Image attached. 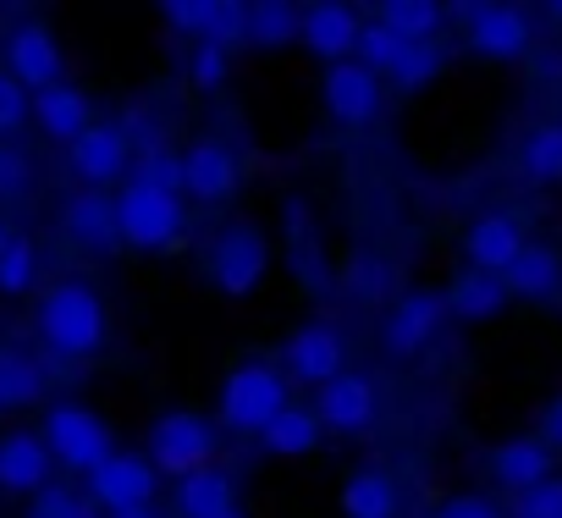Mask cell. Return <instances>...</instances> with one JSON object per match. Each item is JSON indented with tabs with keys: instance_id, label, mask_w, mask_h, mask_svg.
I'll return each mask as SVG.
<instances>
[{
	"instance_id": "38",
	"label": "cell",
	"mask_w": 562,
	"mask_h": 518,
	"mask_svg": "<svg viewBox=\"0 0 562 518\" xmlns=\"http://www.w3.org/2000/svg\"><path fill=\"white\" fill-rule=\"evenodd\" d=\"M281 210H288V237H293V254H299V277H304V266L315 271V259H321V248H315V221H310L304 199H288Z\"/></svg>"
},
{
	"instance_id": "18",
	"label": "cell",
	"mask_w": 562,
	"mask_h": 518,
	"mask_svg": "<svg viewBox=\"0 0 562 518\" xmlns=\"http://www.w3.org/2000/svg\"><path fill=\"white\" fill-rule=\"evenodd\" d=\"M61 232L89 248V254H111L122 243V226H116V193H94V188H78L67 204H61Z\"/></svg>"
},
{
	"instance_id": "7",
	"label": "cell",
	"mask_w": 562,
	"mask_h": 518,
	"mask_svg": "<svg viewBox=\"0 0 562 518\" xmlns=\"http://www.w3.org/2000/svg\"><path fill=\"white\" fill-rule=\"evenodd\" d=\"M281 364H288L293 381L321 392L337 375H348V331L331 326V320H304V326L288 331V342H281Z\"/></svg>"
},
{
	"instance_id": "45",
	"label": "cell",
	"mask_w": 562,
	"mask_h": 518,
	"mask_svg": "<svg viewBox=\"0 0 562 518\" xmlns=\"http://www.w3.org/2000/svg\"><path fill=\"white\" fill-rule=\"evenodd\" d=\"M221 518H248V513H243V507H226V513H221Z\"/></svg>"
},
{
	"instance_id": "46",
	"label": "cell",
	"mask_w": 562,
	"mask_h": 518,
	"mask_svg": "<svg viewBox=\"0 0 562 518\" xmlns=\"http://www.w3.org/2000/svg\"><path fill=\"white\" fill-rule=\"evenodd\" d=\"M546 12H551V18H557V23H562V7H546Z\"/></svg>"
},
{
	"instance_id": "47",
	"label": "cell",
	"mask_w": 562,
	"mask_h": 518,
	"mask_svg": "<svg viewBox=\"0 0 562 518\" xmlns=\"http://www.w3.org/2000/svg\"><path fill=\"white\" fill-rule=\"evenodd\" d=\"M0 353H7V348H0Z\"/></svg>"
},
{
	"instance_id": "17",
	"label": "cell",
	"mask_w": 562,
	"mask_h": 518,
	"mask_svg": "<svg viewBox=\"0 0 562 518\" xmlns=\"http://www.w3.org/2000/svg\"><path fill=\"white\" fill-rule=\"evenodd\" d=\"M375 408H381V392H375V381L359 375V370H348V375H337L331 386L315 392V414H321V425L337 430V436L370 430V425H375Z\"/></svg>"
},
{
	"instance_id": "20",
	"label": "cell",
	"mask_w": 562,
	"mask_h": 518,
	"mask_svg": "<svg viewBox=\"0 0 562 518\" xmlns=\"http://www.w3.org/2000/svg\"><path fill=\"white\" fill-rule=\"evenodd\" d=\"M359 34H364L359 12H348V7H310L299 45H304L315 61L337 67V61H353V56H359Z\"/></svg>"
},
{
	"instance_id": "44",
	"label": "cell",
	"mask_w": 562,
	"mask_h": 518,
	"mask_svg": "<svg viewBox=\"0 0 562 518\" xmlns=\"http://www.w3.org/2000/svg\"><path fill=\"white\" fill-rule=\"evenodd\" d=\"M105 518H160L155 507H127V513H105Z\"/></svg>"
},
{
	"instance_id": "12",
	"label": "cell",
	"mask_w": 562,
	"mask_h": 518,
	"mask_svg": "<svg viewBox=\"0 0 562 518\" xmlns=\"http://www.w3.org/2000/svg\"><path fill=\"white\" fill-rule=\"evenodd\" d=\"M381 94H386V83L364 61H337L321 72V105L337 127H370L381 116Z\"/></svg>"
},
{
	"instance_id": "11",
	"label": "cell",
	"mask_w": 562,
	"mask_h": 518,
	"mask_svg": "<svg viewBox=\"0 0 562 518\" xmlns=\"http://www.w3.org/2000/svg\"><path fill=\"white\" fill-rule=\"evenodd\" d=\"M7 56V72L29 89V94H45L56 83H67V56H61V40L45 29V23H18L0 45Z\"/></svg>"
},
{
	"instance_id": "3",
	"label": "cell",
	"mask_w": 562,
	"mask_h": 518,
	"mask_svg": "<svg viewBox=\"0 0 562 518\" xmlns=\"http://www.w3.org/2000/svg\"><path fill=\"white\" fill-rule=\"evenodd\" d=\"M116 226H122V243L138 248V254H166L182 243L188 232V199L177 188H160V182H144V177H127L116 188Z\"/></svg>"
},
{
	"instance_id": "24",
	"label": "cell",
	"mask_w": 562,
	"mask_h": 518,
	"mask_svg": "<svg viewBox=\"0 0 562 518\" xmlns=\"http://www.w3.org/2000/svg\"><path fill=\"white\" fill-rule=\"evenodd\" d=\"M321 441H326V425H321L315 403H310V408H304V403H288V408L265 425L259 452H265V458H310V452H321Z\"/></svg>"
},
{
	"instance_id": "1",
	"label": "cell",
	"mask_w": 562,
	"mask_h": 518,
	"mask_svg": "<svg viewBox=\"0 0 562 518\" xmlns=\"http://www.w3.org/2000/svg\"><path fill=\"white\" fill-rule=\"evenodd\" d=\"M34 331L40 342L56 353V359H94L111 337V315H105V299L83 282V277H67V282H50L40 293V315H34Z\"/></svg>"
},
{
	"instance_id": "8",
	"label": "cell",
	"mask_w": 562,
	"mask_h": 518,
	"mask_svg": "<svg viewBox=\"0 0 562 518\" xmlns=\"http://www.w3.org/2000/svg\"><path fill=\"white\" fill-rule=\"evenodd\" d=\"M67 166L78 177V188H94V193H111L133 177L138 155H133V138L122 133V122H94L72 149H67Z\"/></svg>"
},
{
	"instance_id": "31",
	"label": "cell",
	"mask_w": 562,
	"mask_h": 518,
	"mask_svg": "<svg viewBox=\"0 0 562 518\" xmlns=\"http://www.w3.org/2000/svg\"><path fill=\"white\" fill-rule=\"evenodd\" d=\"M188 83H193L199 94H221V89L232 83V45L199 40V45L188 50Z\"/></svg>"
},
{
	"instance_id": "2",
	"label": "cell",
	"mask_w": 562,
	"mask_h": 518,
	"mask_svg": "<svg viewBox=\"0 0 562 518\" xmlns=\"http://www.w3.org/2000/svg\"><path fill=\"white\" fill-rule=\"evenodd\" d=\"M293 403V386L276 364H259V359H243L221 375L215 386V425L232 430V436H265V425Z\"/></svg>"
},
{
	"instance_id": "16",
	"label": "cell",
	"mask_w": 562,
	"mask_h": 518,
	"mask_svg": "<svg viewBox=\"0 0 562 518\" xmlns=\"http://www.w3.org/2000/svg\"><path fill=\"white\" fill-rule=\"evenodd\" d=\"M45 485H56V458H50L45 436L40 430H7L0 436V491L34 502Z\"/></svg>"
},
{
	"instance_id": "40",
	"label": "cell",
	"mask_w": 562,
	"mask_h": 518,
	"mask_svg": "<svg viewBox=\"0 0 562 518\" xmlns=\"http://www.w3.org/2000/svg\"><path fill=\"white\" fill-rule=\"evenodd\" d=\"M507 518H562V480L551 474L546 485L513 496V513H507Z\"/></svg>"
},
{
	"instance_id": "25",
	"label": "cell",
	"mask_w": 562,
	"mask_h": 518,
	"mask_svg": "<svg viewBox=\"0 0 562 518\" xmlns=\"http://www.w3.org/2000/svg\"><path fill=\"white\" fill-rule=\"evenodd\" d=\"M171 507H177V518H221L226 507H237V480L221 463H210L171 485Z\"/></svg>"
},
{
	"instance_id": "9",
	"label": "cell",
	"mask_w": 562,
	"mask_h": 518,
	"mask_svg": "<svg viewBox=\"0 0 562 518\" xmlns=\"http://www.w3.org/2000/svg\"><path fill=\"white\" fill-rule=\"evenodd\" d=\"M441 326H447V293H436V288H408V293L386 309V320H381V348H386L392 359H419V353L436 342Z\"/></svg>"
},
{
	"instance_id": "5",
	"label": "cell",
	"mask_w": 562,
	"mask_h": 518,
	"mask_svg": "<svg viewBox=\"0 0 562 518\" xmlns=\"http://www.w3.org/2000/svg\"><path fill=\"white\" fill-rule=\"evenodd\" d=\"M204 277L221 299H248L270 277V237L254 221H226L204 254Z\"/></svg>"
},
{
	"instance_id": "4",
	"label": "cell",
	"mask_w": 562,
	"mask_h": 518,
	"mask_svg": "<svg viewBox=\"0 0 562 518\" xmlns=\"http://www.w3.org/2000/svg\"><path fill=\"white\" fill-rule=\"evenodd\" d=\"M144 447H149V463H155L160 474L188 480V474H199V469L215 463V452H221V425H215L210 414H199V408H166V414L149 419Z\"/></svg>"
},
{
	"instance_id": "33",
	"label": "cell",
	"mask_w": 562,
	"mask_h": 518,
	"mask_svg": "<svg viewBox=\"0 0 562 518\" xmlns=\"http://www.w3.org/2000/svg\"><path fill=\"white\" fill-rule=\"evenodd\" d=\"M23 518H105V513L94 507V496H89V491H78V485L56 480V485H45V491L29 502V513H23Z\"/></svg>"
},
{
	"instance_id": "36",
	"label": "cell",
	"mask_w": 562,
	"mask_h": 518,
	"mask_svg": "<svg viewBox=\"0 0 562 518\" xmlns=\"http://www.w3.org/2000/svg\"><path fill=\"white\" fill-rule=\"evenodd\" d=\"M29 122H34V94L7 67H0V144H12Z\"/></svg>"
},
{
	"instance_id": "35",
	"label": "cell",
	"mask_w": 562,
	"mask_h": 518,
	"mask_svg": "<svg viewBox=\"0 0 562 518\" xmlns=\"http://www.w3.org/2000/svg\"><path fill=\"white\" fill-rule=\"evenodd\" d=\"M375 18L386 29H397L403 40H414V45H430L436 40V23H441V12L436 7H419V0H386V7H375Z\"/></svg>"
},
{
	"instance_id": "27",
	"label": "cell",
	"mask_w": 562,
	"mask_h": 518,
	"mask_svg": "<svg viewBox=\"0 0 562 518\" xmlns=\"http://www.w3.org/2000/svg\"><path fill=\"white\" fill-rule=\"evenodd\" d=\"M50 381H45V364L23 348H7L0 353V414H18V408H34L45 403Z\"/></svg>"
},
{
	"instance_id": "13",
	"label": "cell",
	"mask_w": 562,
	"mask_h": 518,
	"mask_svg": "<svg viewBox=\"0 0 562 518\" xmlns=\"http://www.w3.org/2000/svg\"><path fill=\"white\" fill-rule=\"evenodd\" d=\"M529 248L524 226L513 210H480L469 226H463V259L469 271H485V277H507L518 266V254Z\"/></svg>"
},
{
	"instance_id": "21",
	"label": "cell",
	"mask_w": 562,
	"mask_h": 518,
	"mask_svg": "<svg viewBox=\"0 0 562 518\" xmlns=\"http://www.w3.org/2000/svg\"><path fill=\"white\" fill-rule=\"evenodd\" d=\"M34 127L50 138V144H78L89 127H94V100L78 89V83H56L45 94H34Z\"/></svg>"
},
{
	"instance_id": "26",
	"label": "cell",
	"mask_w": 562,
	"mask_h": 518,
	"mask_svg": "<svg viewBox=\"0 0 562 518\" xmlns=\"http://www.w3.org/2000/svg\"><path fill=\"white\" fill-rule=\"evenodd\" d=\"M502 282H507V293H513V299L546 304V299H557V293H562V254H557L551 243H529V248L518 254V266H513Z\"/></svg>"
},
{
	"instance_id": "14",
	"label": "cell",
	"mask_w": 562,
	"mask_h": 518,
	"mask_svg": "<svg viewBox=\"0 0 562 518\" xmlns=\"http://www.w3.org/2000/svg\"><path fill=\"white\" fill-rule=\"evenodd\" d=\"M463 45H469V56L507 67V61L529 56L535 34H529V18L513 12V7H469L463 12Z\"/></svg>"
},
{
	"instance_id": "39",
	"label": "cell",
	"mask_w": 562,
	"mask_h": 518,
	"mask_svg": "<svg viewBox=\"0 0 562 518\" xmlns=\"http://www.w3.org/2000/svg\"><path fill=\"white\" fill-rule=\"evenodd\" d=\"M34 188V160L18 144H0V199H23Z\"/></svg>"
},
{
	"instance_id": "22",
	"label": "cell",
	"mask_w": 562,
	"mask_h": 518,
	"mask_svg": "<svg viewBox=\"0 0 562 518\" xmlns=\"http://www.w3.org/2000/svg\"><path fill=\"white\" fill-rule=\"evenodd\" d=\"M507 304H513L507 282L485 277V271H458L452 288H447V315L463 320V326H491V320L507 315Z\"/></svg>"
},
{
	"instance_id": "19",
	"label": "cell",
	"mask_w": 562,
	"mask_h": 518,
	"mask_svg": "<svg viewBox=\"0 0 562 518\" xmlns=\"http://www.w3.org/2000/svg\"><path fill=\"white\" fill-rule=\"evenodd\" d=\"M551 458H557V452H551L540 436H507V441L491 447V480H496L502 491L524 496V491H535V485L551 480Z\"/></svg>"
},
{
	"instance_id": "23",
	"label": "cell",
	"mask_w": 562,
	"mask_h": 518,
	"mask_svg": "<svg viewBox=\"0 0 562 518\" xmlns=\"http://www.w3.org/2000/svg\"><path fill=\"white\" fill-rule=\"evenodd\" d=\"M337 507H342V518H397L403 496H397L392 469H381V463H359V469L342 480Z\"/></svg>"
},
{
	"instance_id": "30",
	"label": "cell",
	"mask_w": 562,
	"mask_h": 518,
	"mask_svg": "<svg viewBox=\"0 0 562 518\" xmlns=\"http://www.w3.org/2000/svg\"><path fill=\"white\" fill-rule=\"evenodd\" d=\"M408 45H414V40H403L397 29H386L381 18H370V23H364V34H359V56H353V61H364L375 78H392V72H397V61L408 56Z\"/></svg>"
},
{
	"instance_id": "32",
	"label": "cell",
	"mask_w": 562,
	"mask_h": 518,
	"mask_svg": "<svg viewBox=\"0 0 562 518\" xmlns=\"http://www.w3.org/2000/svg\"><path fill=\"white\" fill-rule=\"evenodd\" d=\"M447 72V50L430 40V45H408V56L397 61V72H392V89L397 94H419V89H430L436 78Z\"/></svg>"
},
{
	"instance_id": "41",
	"label": "cell",
	"mask_w": 562,
	"mask_h": 518,
	"mask_svg": "<svg viewBox=\"0 0 562 518\" xmlns=\"http://www.w3.org/2000/svg\"><path fill=\"white\" fill-rule=\"evenodd\" d=\"M430 518H507L496 502H485V496H447Z\"/></svg>"
},
{
	"instance_id": "15",
	"label": "cell",
	"mask_w": 562,
	"mask_h": 518,
	"mask_svg": "<svg viewBox=\"0 0 562 518\" xmlns=\"http://www.w3.org/2000/svg\"><path fill=\"white\" fill-rule=\"evenodd\" d=\"M243 188V160L221 138H193L182 149V199L193 204H226Z\"/></svg>"
},
{
	"instance_id": "29",
	"label": "cell",
	"mask_w": 562,
	"mask_h": 518,
	"mask_svg": "<svg viewBox=\"0 0 562 518\" xmlns=\"http://www.w3.org/2000/svg\"><path fill=\"white\" fill-rule=\"evenodd\" d=\"M243 40H248L254 50L293 45V40H304V12H293V7H248Z\"/></svg>"
},
{
	"instance_id": "6",
	"label": "cell",
	"mask_w": 562,
	"mask_h": 518,
	"mask_svg": "<svg viewBox=\"0 0 562 518\" xmlns=\"http://www.w3.org/2000/svg\"><path fill=\"white\" fill-rule=\"evenodd\" d=\"M40 436H45L50 458H56L61 469L83 474V480H89L111 452H122V447H116V430H111L89 403H50V408H45Z\"/></svg>"
},
{
	"instance_id": "42",
	"label": "cell",
	"mask_w": 562,
	"mask_h": 518,
	"mask_svg": "<svg viewBox=\"0 0 562 518\" xmlns=\"http://www.w3.org/2000/svg\"><path fill=\"white\" fill-rule=\"evenodd\" d=\"M535 436L551 447V452H562V392L546 403V414H540V425H535Z\"/></svg>"
},
{
	"instance_id": "43",
	"label": "cell",
	"mask_w": 562,
	"mask_h": 518,
	"mask_svg": "<svg viewBox=\"0 0 562 518\" xmlns=\"http://www.w3.org/2000/svg\"><path fill=\"white\" fill-rule=\"evenodd\" d=\"M12 237H18V232H12V221H7V215H0V259H7V248H12Z\"/></svg>"
},
{
	"instance_id": "10",
	"label": "cell",
	"mask_w": 562,
	"mask_h": 518,
	"mask_svg": "<svg viewBox=\"0 0 562 518\" xmlns=\"http://www.w3.org/2000/svg\"><path fill=\"white\" fill-rule=\"evenodd\" d=\"M83 491L94 496L100 513H127V507H155V491H160V469L149 463V452H111L89 480Z\"/></svg>"
},
{
	"instance_id": "28",
	"label": "cell",
	"mask_w": 562,
	"mask_h": 518,
	"mask_svg": "<svg viewBox=\"0 0 562 518\" xmlns=\"http://www.w3.org/2000/svg\"><path fill=\"white\" fill-rule=\"evenodd\" d=\"M518 166H524V177L540 182V188L562 182V122H540V127L518 144Z\"/></svg>"
},
{
	"instance_id": "34",
	"label": "cell",
	"mask_w": 562,
	"mask_h": 518,
	"mask_svg": "<svg viewBox=\"0 0 562 518\" xmlns=\"http://www.w3.org/2000/svg\"><path fill=\"white\" fill-rule=\"evenodd\" d=\"M34 282H40V243L18 232L12 248H7V259H0V293L23 299V293H34Z\"/></svg>"
},
{
	"instance_id": "37",
	"label": "cell",
	"mask_w": 562,
	"mask_h": 518,
	"mask_svg": "<svg viewBox=\"0 0 562 518\" xmlns=\"http://www.w3.org/2000/svg\"><path fill=\"white\" fill-rule=\"evenodd\" d=\"M342 282H348L359 299H375V293H386V266H381V254H370V248H353V254H348V266H342Z\"/></svg>"
}]
</instances>
